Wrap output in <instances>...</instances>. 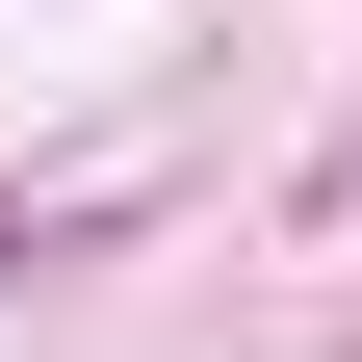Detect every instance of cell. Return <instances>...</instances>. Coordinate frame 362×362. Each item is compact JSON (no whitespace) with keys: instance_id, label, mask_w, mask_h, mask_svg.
Instances as JSON below:
<instances>
[{"instance_id":"1","label":"cell","mask_w":362,"mask_h":362,"mask_svg":"<svg viewBox=\"0 0 362 362\" xmlns=\"http://www.w3.org/2000/svg\"><path fill=\"white\" fill-rule=\"evenodd\" d=\"M129 207H156V156H78V181H0V285H26V259H78V233H129Z\"/></svg>"}]
</instances>
